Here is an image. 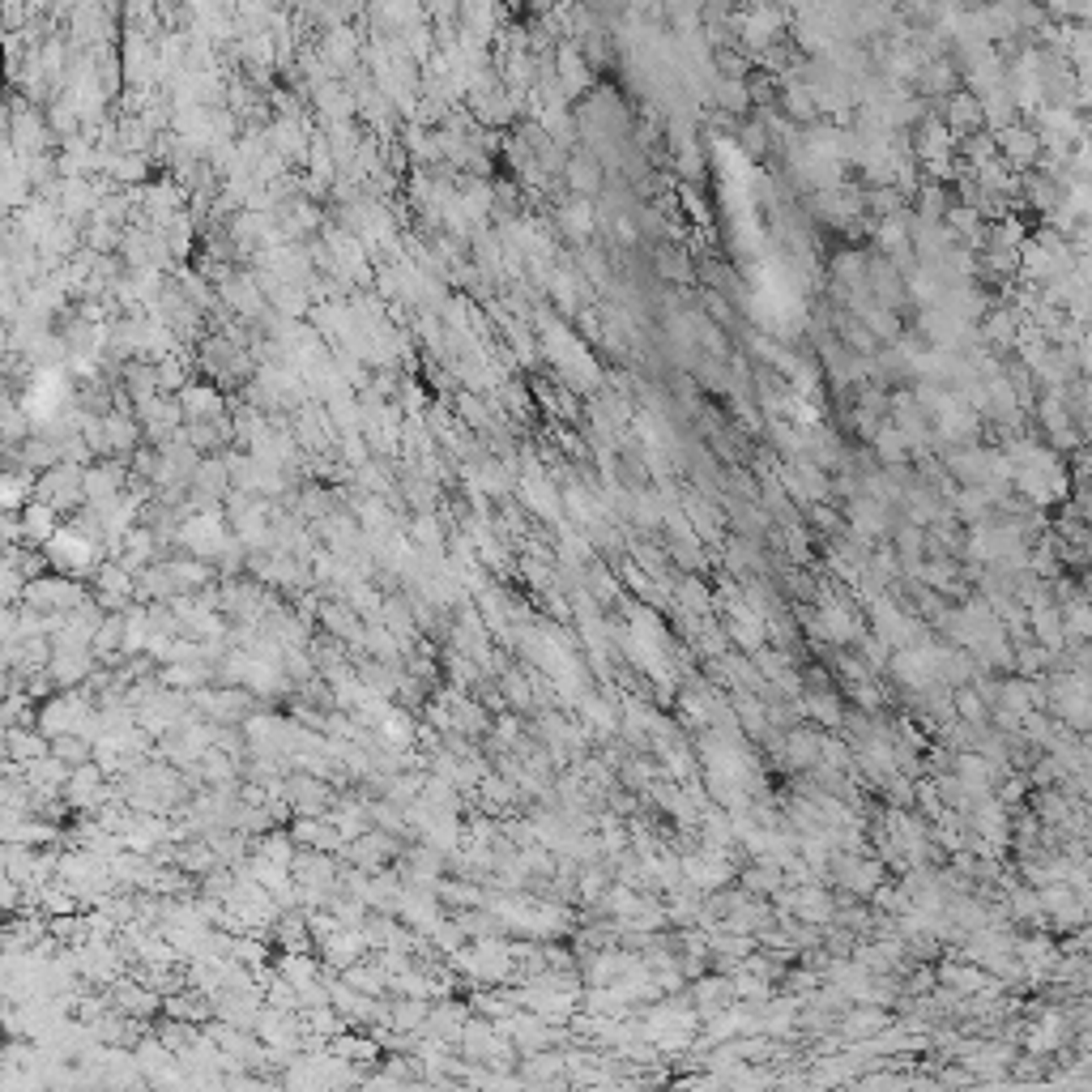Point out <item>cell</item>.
<instances>
[{"instance_id":"6da1fadb","label":"cell","mask_w":1092,"mask_h":1092,"mask_svg":"<svg viewBox=\"0 0 1092 1092\" xmlns=\"http://www.w3.org/2000/svg\"><path fill=\"white\" fill-rule=\"evenodd\" d=\"M47 555L60 564V568H90L94 564V546L82 538V533H51L47 538Z\"/></svg>"},{"instance_id":"7a4b0ae2","label":"cell","mask_w":1092,"mask_h":1092,"mask_svg":"<svg viewBox=\"0 0 1092 1092\" xmlns=\"http://www.w3.org/2000/svg\"><path fill=\"white\" fill-rule=\"evenodd\" d=\"M30 504V483L22 474H0V512H18Z\"/></svg>"},{"instance_id":"3957f363","label":"cell","mask_w":1092,"mask_h":1092,"mask_svg":"<svg viewBox=\"0 0 1092 1092\" xmlns=\"http://www.w3.org/2000/svg\"><path fill=\"white\" fill-rule=\"evenodd\" d=\"M22 529H26L30 538H43V542H47V538L56 533L51 508H47V504H26V508H22Z\"/></svg>"},{"instance_id":"277c9868","label":"cell","mask_w":1092,"mask_h":1092,"mask_svg":"<svg viewBox=\"0 0 1092 1092\" xmlns=\"http://www.w3.org/2000/svg\"><path fill=\"white\" fill-rule=\"evenodd\" d=\"M56 756H60V760H73V764H82V760H86V747H82L78 738H60V742H56Z\"/></svg>"},{"instance_id":"5b68a950","label":"cell","mask_w":1092,"mask_h":1092,"mask_svg":"<svg viewBox=\"0 0 1092 1092\" xmlns=\"http://www.w3.org/2000/svg\"><path fill=\"white\" fill-rule=\"evenodd\" d=\"M13 747H18V756H26V760H30V756H35V760L43 756V742L30 738V734H13Z\"/></svg>"}]
</instances>
